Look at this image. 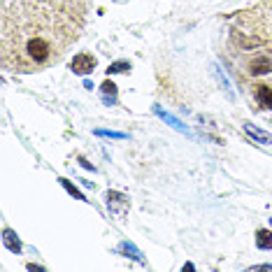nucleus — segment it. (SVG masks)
<instances>
[{
  "mask_svg": "<svg viewBox=\"0 0 272 272\" xmlns=\"http://www.w3.org/2000/svg\"><path fill=\"white\" fill-rule=\"evenodd\" d=\"M103 88H105V91H107V93H114V84H112V82L103 84Z\"/></svg>",
  "mask_w": 272,
  "mask_h": 272,
  "instance_id": "39448f33",
  "label": "nucleus"
},
{
  "mask_svg": "<svg viewBox=\"0 0 272 272\" xmlns=\"http://www.w3.org/2000/svg\"><path fill=\"white\" fill-rule=\"evenodd\" d=\"M128 68V63H114V66L109 68V72H124Z\"/></svg>",
  "mask_w": 272,
  "mask_h": 272,
  "instance_id": "20e7f679",
  "label": "nucleus"
},
{
  "mask_svg": "<svg viewBox=\"0 0 272 272\" xmlns=\"http://www.w3.org/2000/svg\"><path fill=\"white\" fill-rule=\"evenodd\" d=\"M93 68H96V58L88 54H79V56H75V61H72V70L79 72V75H86V72H91Z\"/></svg>",
  "mask_w": 272,
  "mask_h": 272,
  "instance_id": "f257e3e1",
  "label": "nucleus"
},
{
  "mask_svg": "<svg viewBox=\"0 0 272 272\" xmlns=\"http://www.w3.org/2000/svg\"><path fill=\"white\" fill-rule=\"evenodd\" d=\"M256 98H258V105H263V107L272 109V88L265 86V84H258V86L254 88Z\"/></svg>",
  "mask_w": 272,
  "mask_h": 272,
  "instance_id": "f03ea898",
  "label": "nucleus"
},
{
  "mask_svg": "<svg viewBox=\"0 0 272 272\" xmlns=\"http://www.w3.org/2000/svg\"><path fill=\"white\" fill-rule=\"evenodd\" d=\"M256 245L261 249H272V233L270 230H258L256 233Z\"/></svg>",
  "mask_w": 272,
  "mask_h": 272,
  "instance_id": "7ed1b4c3",
  "label": "nucleus"
}]
</instances>
